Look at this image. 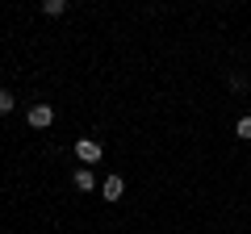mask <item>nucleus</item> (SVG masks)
Listing matches in <instances>:
<instances>
[{
    "label": "nucleus",
    "instance_id": "nucleus-1",
    "mask_svg": "<svg viewBox=\"0 0 251 234\" xmlns=\"http://www.w3.org/2000/svg\"><path fill=\"white\" fill-rule=\"evenodd\" d=\"M25 121H29V126H34V130H50V126H54V109L46 105V100H38V105H29Z\"/></svg>",
    "mask_w": 251,
    "mask_h": 234
},
{
    "label": "nucleus",
    "instance_id": "nucleus-2",
    "mask_svg": "<svg viewBox=\"0 0 251 234\" xmlns=\"http://www.w3.org/2000/svg\"><path fill=\"white\" fill-rule=\"evenodd\" d=\"M100 155H105V151H100L97 138H80V142H75V159H80V163H100Z\"/></svg>",
    "mask_w": 251,
    "mask_h": 234
},
{
    "label": "nucleus",
    "instance_id": "nucleus-3",
    "mask_svg": "<svg viewBox=\"0 0 251 234\" xmlns=\"http://www.w3.org/2000/svg\"><path fill=\"white\" fill-rule=\"evenodd\" d=\"M122 192H126V180H122V176H109V180L100 184V197H105V201H122Z\"/></svg>",
    "mask_w": 251,
    "mask_h": 234
},
{
    "label": "nucleus",
    "instance_id": "nucleus-4",
    "mask_svg": "<svg viewBox=\"0 0 251 234\" xmlns=\"http://www.w3.org/2000/svg\"><path fill=\"white\" fill-rule=\"evenodd\" d=\"M75 188H80V192H92V188H97V176H92L88 167H75Z\"/></svg>",
    "mask_w": 251,
    "mask_h": 234
},
{
    "label": "nucleus",
    "instance_id": "nucleus-5",
    "mask_svg": "<svg viewBox=\"0 0 251 234\" xmlns=\"http://www.w3.org/2000/svg\"><path fill=\"white\" fill-rule=\"evenodd\" d=\"M42 13L46 17H63L67 13V0H42Z\"/></svg>",
    "mask_w": 251,
    "mask_h": 234
},
{
    "label": "nucleus",
    "instance_id": "nucleus-6",
    "mask_svg": "<svg viewBox=\"0 0 251 234\" xmlns=\"http://www.w3.org/2000/svg\"><path fill=\"white\" fill-rule=\"evenodd\" d=\"M13 105H17V100H13V92H9V88H0V117L13 113Z\"/></svg>",
    "mask_w": 251,
    "mask_h": 234
},
{
    "label": "nucleus",
    "instance_id": "nucleus-7",
    "mask_svg": "<svg viewBox=\"0 0 251 234\" xmlns=\"http://www.w3.org/2000/svg\"><path fill=\"white\" fill-rule=\"evenodd\" d=\"M234 134L247 142V138H251V117H239V121H234Z\"/></svg>",
    "mask_w": 251,
    "mask_h": 234
}]
</instances>
